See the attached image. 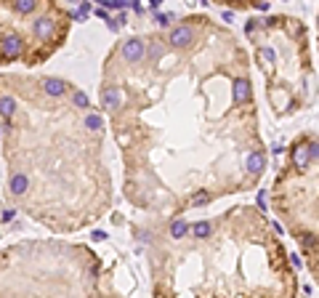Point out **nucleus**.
<instances>
[{"mask_svg": "<svg viewBox=\"0 0 319 298\" xmlns=\"http://www.w3.org/2000/svg\"><path fill=\"white\" fill-rule=\"evenodd\" d=\"M317 160V144H298V147L293 149V165L298 168V171H309V165Z\"/></svg>", "mask_w": 319, "mask_h": 298, "instance_id": "nucleus-1", "label": "nucleus"}, {"mask_svg": "<svg viewBox=\"0 0 319 298\" xmlns=\"http://www.w3.org/2000/svg\"><path fill=\"white\" fill-rule=\"evenodd\" d=\"M21 51H24V43H21L19 35H5L3 40H0V59H3V61L19 59Z\"/></svg>", "mask_w": 319, "mask_h": 298, "instance_id": "nucleus-2", "label": "nucleus"}, {"mask_svg": "<svg viewBox=\"0 0 319 298\" xmlns=\"http://www.w3.org/2000/svg\"><path fill=\"white\" fill-rule=\"evenodd\" d=\"M192 40H195V30H192V27H176V30L170 32V46H176V48L192 46Z\"/></svg>", "mask_w": 319, "mask_h": 298, "instance_id": "nucleus-3", "label": "nucleus"}, {"mask_svg": "<svg viewBox=\"0 0 319 298\" xmlns=\"http://www.w3.org/2000/svg\"><path fill=\"white\" fill-rule=\"evenodd\" d=\"M123 56H125V61H141L144 59V40H139V37L128 40L123 46Z\"/></svg>", "mask_w": 319, "mask_h": 298, "instance_id": "nucleus-4", "label": "nucleus"}, {"mask_svg": "<svg viewBox=\"0 0 319 298\" xmlns=\"http://www.w3.org/2000/svg\"><path fill=\"white\" fill-rule=\"evenodd\" d=\"M32 32H35L40 40L53 37V19H51V16H40V19L35 21V27H32Z\"/></svg>", "mask_w": 319, "mask_h": 298, "instance_id": "nucleus-5", "label": "nucleus"}, {"mask_svg": "<svg viewBox=\"0 0 319 298\" xmlns=\"http://www.w3.org/2000/svg\"><path fill=\"white\" fill-rule=\"evenodd\" d=\"M245 168H248L250 176H258V173H264V168H266V157L261 155V152H253V155L245 157Z\"/></svg>", "mask_w": 319, "mask_h": 298, "instance_id": "nucleus-6", "label": "nucleus"}, {"mask_svg": "<svg viewBox=\"0 0 319 298\" xmlns=\"http://www.w3.org/2000/svg\"><path fill=\"white\" fill-rule=\"evenodd\" d=\"M8 187L14 194H24L27 189H30V178H27L24 173H14V176L8 178Z\"/></svg>", "mask_w": 319, "mask_h": 298, "instance_id": "nucleus-7", "label": "nucleus"}, {"mask_svg": "<svg viewBox=\"0 0 319 298\" xmlns=\"http://www.w3.org/2000/svg\"><path fill=\"white\" fill-rule=\"evenodd\" d=\"M101 99H104V106H106V109H117V106L123 104V93H120L117 88H104Z\"/></svg>", "mask_w": 319, "mask_h": 298, "instance_id": "nucleus-8", "label": "nucleus"}, {"mask_svg": "<svg viewBox=\"0 0 319 298\" xmlns=\"http://www.w3.org/2000/svg\"><path fill=\"white\" fill-rule=\"evenodd\" d=\"M250 99V83L245 80H234V104H245Z\"/></svg>", "mask_w": 319, "mask_h": 298, "instance_id": "nucleus-9", "label": "nucleus"}, {"mask_svg": "<svg viewBox=\"0 0 319 298\" xmlns=\"http://www.w3.org/2000/svg\"><path fill=\"white\" fill-rule=\"evenodd\" d=\"M43 88H45V93H48V96H61V93L67 91L64 80H56V77H48V80H43Z\"/></svg>", "mask_w": 319, "mask_h": 298, "instance_id": "nucleus-10", "label": "nucleus"}, {"mask_svg": "<svg viewBox=\"0 0 319 298\" xmlns=\"http://www.w3.org/2000/svg\"><path fill=\"white\" fill-rule=\"evenodd\" d=\"M14 112H16V101L11 99V96H3L0 99V115L5 117V120H11L14 117Z\"/></svg>", "mask_w": 319, "mask_h": 298, "instance_id": "nucleus-11", "label": "nucleus"}, {"mask_svg": "<svg viewBox=\"0 0 319 298\" xmlns=\"http://www.w3.org/2000/svg\"><path fill=\"white\" fill-rule=\"evenodd\" d=\"M35 5H37V0H11V8H14L16 14H30Z\"/></svg>", "mask_w": 319, "mask_h": 298, "instance_id": "nucleus-12", "label": "nucleus"}, {"mask_svg": "<svg viewBox=\"0 0 319 298\" xmlns=\"http://www.w3.org/2000/svg\"><path fill=\"white\" fill-rule=\"evenodd\" d=\"M170 234H173L176 240H181L184 234H189V224L186 221H173L170 224Z\"/></svg>", "mask_w": 319, "mask_h": 298, "instance_id": "nucleus-13", "label": "nucleus"}, {"mask_svg": "<svg viewBox=\"0 0 319 298\" xmlns=\"http://www.w3.org/2000/svg\"><path fill=\"white\" fill-rule=\"evenodd\" d=\"M189 229H192V234H195V237H199V240L210 234V224H208V221H199V224H195V227H189Z\"/></svg>", "mask_w": 319, "mask_h": 298, "instance_id": "nucleus-14", "label": "nucleus"}, {"mask_svg": "<svg viewBox=\"0 0 319 298\" xmlns=\"http://www.w3.org/2000/svg\"><path fill=\"white\" fill-rule=\"evenodd\" d=\"M72 104L80 106V109H88V106H90V101H88V96H85L83 91H75V93H72Z\"/></svg>", "mask_w": 319, "mask_h": 298, "instance_id": "nucleus-15", "label": "nucleus"}, {"mask_svg": "<svg viewBox=\"0 0 319 298\" xmlns=\"http://www.w3.org/2000/svg\"><path fill=\"white\" fill-rule=\"evenodd\" d=\"M88 14H90V5L88 3H80L77 11H75V19L77 21H85V19H88Z\"/></svg>", "mask_w": 319, "mask_h": 298, "instance_id": "nucleus-16", "label": "nucleus"}, {"mask_svg": "<svg viewBox=\"0 0 319 298\" xmlns=\"http://www.w3.org/2000/svg\"><path fill=\"white\" fill-rule=\"evenodd\" d=\"M85 125H88L90 131H101V125H104V120H101L99 115H90L88 120H85Z\"/></svg>", "mask_w": 319, "mask_h": 298, "instance_id": "nucleus-17", "label": "nucleus"}, {"mask_svg": "<svg viewBox=\"0 0 319 298\" xmlns=\"http://www.w3.org/2000/svg\"><path fill=\"white\" fill-rule=\"evenodd\" d=\"M301 243H303L306 248L314 253V250H317V234H314V232H311V234H303V237H301Z\"/></svg>", "mask_w": 319, "mask_h": 298, "instance_id": "nucleus-18", "label": "nucleus"}, {"mask_svg": "<svg viewBox=\"0 0 319 298\" xmlns=\"http://www.w3.org/2000/svg\"><path fill=\"white\" fill-rule=\"evenodd\" d=\"M155 19H157V24H160V27H168L170 21L176 19V16H173V14H155Z\"/></svg>", "mask_w": 319, "mask_h": 298, "instance_id": "nucleus-19", "label": "nucleus"}, {"mask_svg": "<svg viewBox=\"0 0 319 298\" xmlns=\"http://www.w3.org/2000/svg\"><path fill=\"white\" fill-rule=\"evenodd\" d=\"M258 59L264 61V64H271V61H274V51H271V48H264V51L258 53Z\"/></svg>", "mask_w": 319, "mask_h": 298, "instance_id": "nucleus-20", "label": "nucleus"}, {"mask_svg": "<svg viewBox=\"0 0 319 298\" xmlns=\"http://www.w3.org/2000/svg\"><path fill=\"white\" fill-rule=\"evenodd\" d=\"M205 202H210V194L208 192H197L195 197H192V205H205Z\"/></svg>", "mask_w": 319, "mask_h": 298, "instance_id": "nucleus-21", "label": "nucleus"}, {"mask_svg": "<svg viewBox=\"0 0 319 298\" xmlns=\"http://www.w3.org/2000/svg\"><path fill=\"white\" fill-rule=\"evenodd\" d=\"M160 56H162V46H160V43H155V46L149 48V59H160Z\"/></svg>", "mask_w": 319, "mask_h": 298, "instance_id": "nucleus-22", "label": "nucleus"}, {"mask_svg": "<svg viewBox=\"0 0 319 298\" xmlns=\"http://www.w3.org/2000/svg\"><path fill=\"white\" fill-rule=\"evenodd\" d=\"M258 205H261V208H266V192H264V189L258 192Z\"/></svg>", "mask_w": 319, "mask_h": 298, "instance_id": "nucleus-23", "label": "nucleus"}, {"mask_svg": "<svg viewBox=\"0 0 319 298\" xmlns=\"http://www.w3.org/2000/svg\"><path fill=\"white\" fill-rule=\"evenodd\" d=\"M96 16H99V19H109V14H106V8H96Z\"/></svg>", "mask_w": 319, "mask_h": 298, "instance_id": "nucleus-24", "label": "nucleus"}, {"mask_svg": "<svg viewBox=\"0 0 319 298\" xmlns=\"http://www.w3.org/2000/svg\"><path fill=\"white\" fill-rule=\"evenodd\" d=\"M16 216V210H14V208H11V210H5L3 213V221H11V218H14Z\"/></svg>", "mask_w": 319, "mask_h": 298, "instance_id": "nucleus-25", "label": "nucleus"}, {"mask_svg": "<svg viewBox=\"0 0 319 298\" xmlns=\"http://www.w3.org/2000/svg\"><path fill=\"white\" fill-rule=\"evenodd\" d=\"M106 21H109V30H115V32L120 30V27H123V24H120V21H115V19H106Z\"/></svg>", "mask_w": 319, "mask_h": 298, "instance_id": "nucleus-26", "label": "nucleus"}, {"mask_svg": "<svg viewBox=\"0 0 319 298\" xmlns=\"http://www.w3.org/2000/svg\"><path fill=\"white\" fill-rule=\"evenodd\" d=\"M90 237H93V240H96V243H101V240H104V237H106V234H104V232H93V234H90Z\"/></svg>", "mask_w": 319, "mask_h": 298, "instance_id": "nucleus-27", "label": "nucleus"}, {"mask_svg": "<svg viewBox=\"0 0 319 298\" xmlns=\"http://www.w3.org/2000/svg\"><path fill=\"white\" fill-rule=\"evenodd\" d=\"M255 8H261V11H269V3H264V0H258V3H255Z\"/></svg>", "mask_w": 319, "mask_h": 298, "instance_id": "nucleus-28", "label": "nucleus"}, {"mask_svg": "<svg viewBox=\"0 0 319 298\" xmlns=\"http://www.w3.org/2000/svg\"><path fill=\"white\" fill-rule=\"evenodd\" d=\"M224 21H234V14H231V11H224Z\"/></svg>", "mask_w": 319, "mask_h": 298, "instance_id": "nucleus-29", "label": "nucleus"}, {"mask_svg": "<svg viewBox=\"0 0 319 298\" xmlns=\"http://www.w3.org/2000/svg\"><path fill=\"white\" fill-rule=\"evenodd\" d=\"M160 3H162V0H149V5H152V8H157Z\"/></svg>", "mask_w": 319, "mask_h": 298, "instance_id": "nucleus-30", "label": "nucleus"}]
</instances>
